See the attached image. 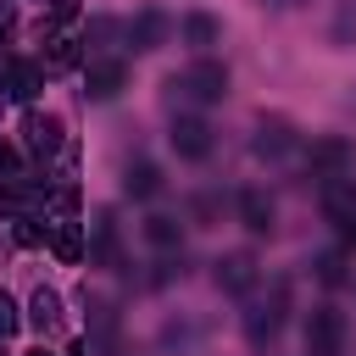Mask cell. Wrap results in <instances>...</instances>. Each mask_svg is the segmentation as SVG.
<instances>
[{"label": "cell", "mask_w": 356, "mask_h": 356, "mask_svg": "<svg viewBox=\"0 0 356 356\" xmlns=\"http://www.w3.org/2000/svg\"><path fill=\"white\" fill-rule=\"evenodd\" d=\"M228 95V67L222 61H195V67H184V72H172L167 78V106L172 111H184V106H217Z\"/></svg>", "instance_id": "6da1fadb"}, {"label": "cell", "mask_w": 356, "mask_h": 356, "mask_svg": "<svg viewBox=\"0 0 356 356\" xmlns=\"http://www.w3.org/2000/svg\"><path fill=\"white\" fill-rule=\"evenodd\" d=\"M284 312H289V278H273V295L267 300H256L250 312H245V339L261 350V345H273L278 339V328H284Z\"/></svg>", "instance_id": "7a4b0ae2"}, {"label": "cell", "mask_w": 356, "mask_h": 356, "mask_svg": "<svg viewBox=\"0 0 356 356\" xmlns=\"http://www.w3.org/2000/svg\"><path fill=\"white\" fill-rule=\"evenodd\" d=\"M345 350V317L334 306H312L306 317V356H339Z\"/></svg>", "instance_id": "3957f363"}, {"label": "cell", "mask_w": 356, "mask_h": 356, "mask_svg": "<svg viewBox=\"0 0 356 356\" xmlns=\"http://www.w3.org/2000/svg\"><path fill=\"white\" fill-rule=\"evenodd\" d=\"M22 145H28L39 161H50V156L67 145V128H61V117H56V111H28V117H22Z\"/></svg>", "instance_id": "277c9868"}, {"label": "cell", "mask_w": 356, "mask_h": 356, "mask_svg": "<svg viewBox=\"0 0 356 356\" xmlns=\"http://www.w3.org/2000/svg\"><path fill=\"white\" fill-rule=\"evenodd\" d=\"M306 161H312L317 184H323V178H345V167H350V139H345V134H323V139L306 145Z\"/></svg>", "instance_id": "5b68a950"}, {"label": "cell", "mask_w": 356, "mask_h": 356, "mask_svg": "<svg viewBox=\"0 0 356 356\" xmlns=\"http://www.w3.org/2000/svg\"><path fill=\"white\" fill-rule=\"evenodd\" d=\"M167 33H172V22H167V11H161V6H145V11L122 28V39H128L139 56H145V50H161V44H167Z\"/></svg>", "instance_id": "8992f818"}, {"label": "cell", "mask_w": 356, "mask_h": 356, "mask_svg": "<svg viewBox=\"0 0 356 356\" xmlns=\"http://www.w3.org/2000/svg\"><path fill=\"white\" fill-rule=\"evenodd\" d=\"M122 83H128L122 56H89V72H83V95H89V100H111Z\"/></svg>", "instance_id": "52a82bcc"}, {"label": "cell", "mask_w": 356, "mask_h": 356, "mask_svg": "<svg viewBox=\"0 0 356 356\" xmlns=\"http://www.w3.org/2000/svg\"><path fill=\"white\" fill-rule=\"evenodd\" d=\"M167 139H172V150H178L184 161H206V156H211V128H206L200 117H189V111L172 117V134H167Z\"/></svg>", "instance_id": "ba28073f"}, {"label": "cell", "mask_w": 356, "mask_h": 356, "mask_svg": "<svg viewBox=\"0 0 356 356\" xmlns=\"http://www.w3.org/2000/svg\"><path fill=\"white\" fill-rule=\"evenodd\" d=\"M211 278H217L222 295H250V289H256V256H250V250H228Z\"/></svg>", "instance_id": "9c48e42d"}, {"label": "cell", "mask_w": 356, "mask_h": 356, "mask_svg": "<svg viewBox=\"0 0 356 356\" xmlns=\"http://www.w3.org/2000/svg\"><path fill=\"white\" fill-rule=\"evenodd\" d=\"M44 89V67L39 61H6L0 67V95L6 100H33Z\"/></svg>", "instance_id": "30bf717a"}, {"label": "cell", "mask_w": 356, "mask_h": 356, "mask_svg": "<svg viewBox=\"0 0 356 356\" xmlns=\"http://www.w3.org/2000/svg\"><path fill=\"white\" fill-rule=\"evenodd\" d=\"M89 256H95L100 267L122 273V245H117V222H111V211H95V222H89Z\"/></svg>", "instance_id": "8fae6325"}, {"label": "cell", "mask_w": 356, "mask_h": 356, "mask_svg": "<svg viewBox=\"0 0 356 356\" xmlns=\"http://www.w3.org/2000/svg\"><path fill=\"white\" fill-rule=\"evenodd\" d=\"M250 150H256L261 161H278V156H289V150H295V128H289L284 117H267V122L256 128V139H250Z\"/></svg>", "instance_id": "7c38bea8"}, {"label": "cell", "mask_w": 356, "mask_h": 356, "mask_svg": "<svg viewBox=\"0 0 356 356\" xmlns=\"http://www.w3.org/2000/svg\"><path fill=\"white\" fill-rule=\"evenodd\" d=\"M78 61H83V39H72V33H50L44 39V61H39L44 72H72Z\"/></svg>", "instance_id": "4fadbf2b"}, {"label": "cell", "mask_w": 356, "mask_h": 356, "mask_svg": "<svg viewBox=\"0 0 356 356\" xmlns=\"http://www.w3.org/2000/svg\"><path fill=\"white\" fill-rule=\"evenodd\" d=\"M184 44L206 56L211 44H222V22H217L211 11H189V17H184Z\"/></svg>", "instance_id": "5bb4252c"}, {"label": "cell", "mask_w": 356, "mask_h": 356, "mask_svg": "<svg viewBox=\"0 0 356 356\" xmlns=\"http://www.w3.org/2000/svg\"><path fill=\"white\" fill-rule=\"evenodd\" d=\"M239 222L250 234H273V195L267 189H245L239 195Z\"/></svg>", "instance_id": "9a60e30c"}, {"label": "cell", "mask_w": 356, "mask_h": 356, "mask_svg": "<svg viewBox=\"0 0 356 356\" xmlns=\"http://www.w3.org/2000/svg\"><path fill=\"white\" fill-rule=\"evenodd\" d=\"M156 189H161L156 161H128V167H122V195H128V200H150Z\"/></svg>", "instance_id": "2e32d148"}, {"label": "cell", "mask_w": 356, "mask_h": 356, "mask_svg": "<svg viewBox=\"0 0 356 356\" xmlns=\"http://www.w3.org/2000/svg\"><path fill=\"white\" fill-rule=\"evenodd\" d=\"M44 239L61 261H83V228L78 222H44Z\"/></svg>", "instance_id": "e0dca14e"}, {"label": "cell", "mask_w": 356, "mask_h": 356, "mask_svg": "<svg viewBox=\"0 0 356 356\" xmlns=\"http://www.w3.org/2000/svg\"><path fill=\"white\" fill-rule=\"evenodd\" d=\"M28 323H33L39 334H56V328H61V295H56V289H33V300H28Z\"/></svg>", "instance_id": "ac0fdd59"}, {"label": "cell", "mask_w": 356, "mask_h": 356, "mask_svg": "<svg viewBox=\"0 0 356 356\" xmlns=\"http://www.w3.org/2000/svg\"><path fill=\"white\" fill-rule=\"evenodd\" d=\"M145 239H150L156 250H172V245H178V222H172V217H145Z\"/></svg>", "instance_id": "d6986e66"}, {"label": "cell", "mask_w": 356, "mask_h": 356, "mask_svg": "<svg viewBox=\"0 0 356 356\" xmlns=\"http://www.w3.org/2000/svg\"><path fill=\"white\" fill-rule=\"evenodd\" d=\"M312 267H317V278H323V284H339V278H345V256H339V250H323Z\"/></svg>", "instance_id": "ffe728a7"}, {"label": "cell", "mask_w": 356, "mask_h": 356, "mask_svg": "<svg viewBox=\"0 0 356 356\" xmlns=\"http://www.w3.org/2000/svg\"><path fill=\"white\" fill-rule=\"evenodd\" d=\"M17 328H22V312H17V300L0 289V339H11Z\"/></svg>", "instance_id": "44dd1931"}, {"label": "cell", "mask_w": 356, "mask_h": 356, "mask_svg": "<svg viewBox=\"0 0 356 356\" xmlns=\"http://www.w3.org/2000/svg\"><path fill=\"white\" fill-rule=\"evenodd\" d=\"M328 39H334V44H350V39H356V0L339 11V22H334V33H328Z\"/></svg>", "instance_id": "7402d4cb"}, {"label": "cell", "mask_w": 356, "mask_h": 356, "mask_svg": "<svg viewBox=\"0 0 356 356\" xmlns=\"http://www.w3.org/2000/svg\"><path fill=\"white\" fill-rule=\"evenodd\" d=\"M11 178H22V156L0 139V184H11Z\"/></svg>", "instance_id": "603a6c76"}, {"label": "cell", "mask_w": 356, "mask_h": 356, "mask_svg": "<svg viewBox=\"0 0 356 356\" xmlns=\"http://www.w3.org/2000/svg\"><path fill=\"white\" fill-rule=\"evenodd\" d=\"M11 22H17V11H11V0H0V33H11Z\"/></svg>", "instance_id": "cb8c5ba5"}, {"label": "cell", "mask_w": 356, "mask_h": 356, "mask_svg": "<svg viewBox=\"0 0 356 356\" xmlns=\"http://www.w3.org/2000/svg\"><path fill=\"white\" fill-rule=\"evenodd\" d=\"M261 6H273V11H295V6H306V0H261Z\"/></svg>", "instance_id": "d4e9b609"}, {"label": "cell", "mask_w": 356, "mask_h": 356, "mask_svg": "<svg viewBox=\"0 0 356 356\" xmlns=\"http://www.w3.org/2000/svg\"><path fill=\"white\" fill-rule=\"evenodd\" d=\"M28 356H56V350H44V345H39V350H28Z\"/></svg>", "instance_id": "484cf974"}, {"label": "cell", "mask_w": 356, "mask_h": 356, "mask_svg": "<svg viewBox=\"0 0 356 356\" xmlns=\"http://www.w3.org/2000/svg\"><path fill=\"white\" fill-rule=\"evenodd\" d=\"M0 106H6V95H0Z\"/></svg>", "instance_id": "4316f807"}]
</instances>
